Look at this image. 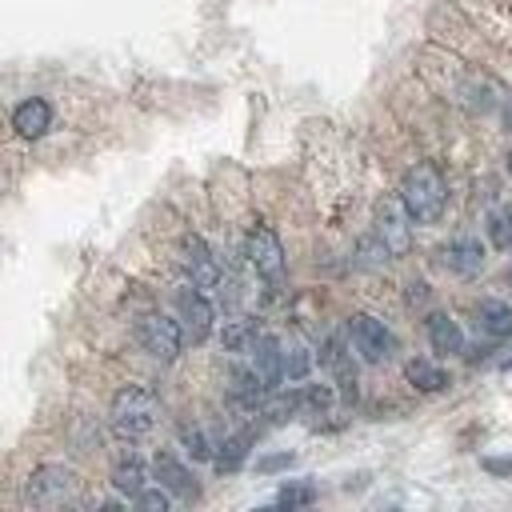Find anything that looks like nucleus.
Wrapping results in <instances>:
<instances>
[{
  "instance_id": "nucleus-23",
  "label": "nucleus",
  "mask_w": 512,
  "mask_h": 512,
  "mask_svg": "<svg viewBox=\"0 0 512 512\" xmlns=\"http://www.w3.org/2000/svg\"><path fill=\"white\" fill-rule=\"evenodd\" d=\"M388 256L392 252H388V244L380 236H360L356 240V268H380Z\"/></svg>"
},
{
  "instance_id": "nucleus-28",
  "label": "nucleus",
  "mask_w": 512,
  "mask_h": 512,
  "mask_svg": "<svg viewBox=\"0 0 512 512\" xmlns=\"http://www.w3.org/2000/svg\"><path fill=\"white\" fill-rule=\"evenodd\" d=\"M332 404V392L324 388V384H308L304 388V408H312V412H324Z\"/></svg>"
},
{
  "instance_id": "nucleus-10",
  "label": "nucleus",
  "mask_w": 512,
  "mask_h": 512,
  "mask_svg": "<svg viewBox=\"0 0 512 512\" xmlns=\"http://www.w3.org/2000/svg\"><path fill=\"white\" fill-rule=\"evenodd\" d=\"M252 368H256V376L264 380V388L272 392V388L284 380V344H280L276 336L260 332L256 344H252Z\"/></svg>"
},
{
  "instance_id": "nucleus-6",
  "label": "nucleus",
  "mask_w": 512,
  "mask_h": 512,
  "mask_svg": "<svg viewBox=\"0 0 512 512\" xmlns=\"http://www.w3.org/2000/svg\"><path fill=\"white\" fill-rule=\"evenodd\" d=\"M248 264L264 276V280H280L284 276V248H280V236L268 228V224H256L248 232V248H244Z\"/></svg>"
},
{
  "instance_id": "nucleus-20",
  "label": "nucleus",
  "mask_w": 512,
  "mask_h": 512,
  "mask_svg": "<svg viewBox=\"0 0 512 512\" xmlns=\"http://www.w3.org/2000/svg\"><path fill=\"white\" fill-rule=\"evenodd\" d=\"M244 456H248V432L228 436V440L220 444V452H216V472H236V468L244 464Z\"/></svg>"
},
{
  "instance_id": "nucleus-7",
  "label": "nucleus",
  "mask_w": 512,
  "mask_h": 512,
  "mask_svg": "<svg viewBox=\"0 0 512 512\" xmlns=\"http://www.w3.org/2000/svg\"><path fill=\"white\" fill-rule=\"evenodd\" d=\"M348 336H352L356 352H360L368 364H376V360H388V356H392V336H388V328H384L376 316H368V312L348 316Z\"/></svg>"
},
{
  "instance_id": "nucleus-32",
  "label": "nucleus",
  "mask_w": 512,
  "mask_h": 512,
  "mask_svg": "<svg viewBox=\"0 0 512 512\" xmlns=\"http://www.w3.org/2000/svg\"><path fill=\"white\" fill-rule=\"evenodd\" d=\"M508 176H512V152H508Z\"/></svg>"
},
{
  "instance_id": "nucleus-2",
  "label": "nucleus",
  "mask_w": 512,
  "mask_h": 512,
  "mask_svg": "<svg viewBox=\"0 0 512 512\" xmlns=\"http://www.w3.org/2000/svg\"><path fill=\"white\" fill-rule=\"evenodd\" d=\"M156 416H160V400L156 392L140 388V384H128L112 396V408H108V420L116 428V436L124 440H140L156 428Z\"/></svg>"
},
{
  "instance_id": "nucleus-17",
  "label": "nucleus",
  "mask_w": 512,
  "mask_h": 512,
  "mask_svg": "<svg viewBox=\"0 0 512 512\" xmlns=\"http://www.w3.org/2000/svg\"><path fill=\"white\" fill-rule=\"evenodd\" d=\"M304 408V392H268L264 396V404H260V412L272 420V424H284V420H292L296 412Z\"/></svg>"
},
{
  "instance_id": "nucleus-13",
  "label": "nucleus",
  "mask_w": 512,
  "mask_h": 512,
  "mask_svg": "<svg viewBox=\"0 0 512 512\" xmlns=\"http://www.w3.org/2000/svg\"><path fill=\"white\" fill-rule=\"evenodd\" d=\"M48 124H52V108H48L40 96L16 104V112H12V128H16L20 136H44Z\"/></svg>"
},
{
  "instance_id": "nucleus-9",
  "label": "nucleus",
  "mask_w": 512,
  "mask_h": 512,
  "mask_svg": "<svg viewBox=\"0 0 512 512\" xmlns=\"http://www.w3.org/2000/svg\"><path fill=\"white\" fill-rule=\"evenodd\" d=\"M176 312H180V324H184V340L188 344H200L212 332V304L196 292V284L176 296Z\"/></svg>"
},
{
  "instance_id": "nucleus-29",
  "label": "nucleus",
  "mask_w": 512,
  "mask_h": 512,
  "mask_svg": "<svg viewBox=\"0 0 512 512\" xmlns=\"http://www.w3.org/2000/svg\"><path fill=\"white\" fill-rule=\"evenodd\" d=\"M284 464H292V456H264L256 468H260V472H272V468H284Z\"/></svg>"
},
{
  "instance_id": "nucleus-24",
  "label": "nucleus",
  "mask_w": 512,
  "mask_h": 512,
  "mask_svg": "<svg viewBox=\"0 0 512 512\" xmlns=\"http://www.w3.org/2000/svg\"><path fill=\"white\" fill-rule=\"evenodd\" d=\"M308 368H312L308 348L304 344H284V376L288 380H300V376H308Z\"/></svg>"
},
{
  "instance_id": "nucleus-14",
  "label": "nucleus",
  "mask_w": 512,
  "mask_h": 512,
  "mask_svg": "<svg viewBox=\"0 0 512 512\" xmlns=\"http://www.w3.org/2000/svg\"><path fill=\"white\" fill-rule=\"evenodd\" d=\"M320 364H324V368L336 376L340 392L352 400V396H356V368H352V360H348V352H344V344H340V340H328V344H324Z\"/></svg>"
},
{
  "instance_id": "nucleus-31",
  "label": "nucleus",
  "mask_w": 512,
  "mask_h": 512,
  "mask_svg": "<svg viewBox=\"0 0 512 512\" xmlns=\"http://www.w3.org/2000/svg\"><path fill=\"white\" fill-rule=\"evenodd\" d=\"M504 124H508V132H512V96H508V104H504Z\"/></svg>"
},
{
  "instance_id": "nucleus-33",
  "label": "nucleus",
  "mask_w": 512,
  "mask_h": 512,
  "mask_svg": "<svg viewBox=\"0 0 512 512\" xmlns=\"http://www.w3.org/2000/svg\"><path fill=\"white\" fill-rule=\"evenodd\" d=\"M508 284H512V272H508Z\"/></svg>"
},
{
  "instance_id": "nucleus-1",
  "label": "nucleus",
  "mask_w": 512,
  "mask_h": 512,
  "mask_svg": "<svg viewBox=\"0 0 512 512\" xmlns=\"http://www.w3.org/2000/svg\"><path fill=\"white\" fill-rule=\"evenodd\" d=\"M444 196H448V188H444V176L436 164H416L400 180V200L408 204L416 224H436L444 212Z\"/></svg>"
},
{
  "instance_id": "nucleus-30",
  "label": "nucleus",
  "mask_w": 512,
  "mask_h": 512,
  "mask_svg": "<svg viewBox=\"0 0 512 512\" xmlns=\"http://www.w3.org/2000/svg\"><path fill=\"white\" fill-rule=\"evenodd\" d=\"M488 472H512V460H484Z\"/></svg>"
},
{
  "instance_id": "nucleus-16",
  "label": "nucleus",
  "mask_w": 512,
  "mask_h": 512,
  "mask_svg": "<svg viewBox=\"0 0 512 512\" xmlns=\"http://www.w3.org/2000/svg\"><path fill=\"white\" fill-rule=\"evenodd\" d=\"M256 320L252 316H232V320H224V328H220V344L228 348V352H252V344H256Z\"/></svg>"
},
{
  "instance_id": "nucleus-15",
  "label": "nucleus",
  "mask_w": 512,
  "mask_h": 512,
  "mask_svg": "<svg viewBox=\"0 0 512 512\" xmlns=\"http://www.w3.org/2000/svg\"><path fill=\"white\" fill-rule=\"evenodd\" d=\"M444 264L452 268V272H460V276H472V272H480L484 268V248H480V240H452L448 248H444Z\"/></svg>"
},
{
  "instance_id": "nucleus-12",
  "label": "nucleus",
  "mask_w": 512,
  "mask_h": 512,
  "mask_svg": "<svg viewBox=\"0 0 512 512\" xmlns=\"http://www.w3.org/2000/svg\"><path fill=\"white\" fill-rule=\"evenodd\" d=\"M424 328H428V340H432V348H436V352L452 356V352H460V348H464V332H460V324H456L448 312H428Z\"/></svg>"
},
{
  "instance_id": "nucleus-18",
  "label": "nucleus",
  "mask_w": 512,
  "mask_h": 512,
  "mask_svg": "<svg viewBox=\"0 0 512 512\" xmlns=\"http://www.w3.org/2000/svg\"><path fill=\"white\" fill-rule=\"evenodd\" d=\"M480 328L488 336H512V308L500 300H484L480 304Z\"/></svg>"
},
{
  "instance_id": "nucleus-25",
  "label": "nucleus",
  "mask_w": 512,
  "mask_h": 512,
  "mask_svg": "<svg viewBox=\"0 0 512 512\" xmlns=\"http://www.w3.org/2000/svg\"><path fill=\"white\" fill-rule=\"evenodd\" d=\"M132 500H136V508H144V512H164V508H168V488H164V484H160V488H140Z\"/></svg>"
},
{
  "instance_id": "nucleus-22",
  "label": "nucleus",
  "mask_w": 512,
  "mask_h": 512,
  "mask_svg": "<svg viewBox=\"0 0 512 512\" xmlns=\"http://www.w3.org/2000/svg\"><path fill=\"white\" fill-rule=\"evenodd\" d=\"M408 380L420 388V392H440L444 388V372L436 368V364H428V360H408Z\"/></svg>"
},
{
  "instance_id": "nucleus-3",
  "label": "nucleus",
  "mask_w": 512,
  "mask_h": 512,
  "mask_svg": "<svg viewBox=\"0 0 512 512\" xmlns=\"http://www.w3.org/2000/svg\"><path fill=\"white\" fill-rule=\"evenodd\" d=\"M76 492H80V476L72 468H64V464H44L24 484V500L32 508H40V512H52V508L68 504Z\"/></svg>"
},
{
  "instance_id": "nucleus-19",
  "label": "nucleus",
  "mask_w": 512,
  "mask_h": 512,
  "mask_svg": "<svg viewBox=\"0 0 512 512\" xmlns=\"http://www.w3.org/2000/svg\"><path fill=\"white\" fill-rule=\"evenodd\" d=\"M112 488H116V492H128V496H136V492L144 488V464H140L136 456L120 460V464L112 468Z\"/></svg>"
},
{
  "instance_id": "nucleus-8",
  "label": "nucleus",
  "mask_w": 512,
  "mask_h": 512,
  "mask_svg": "<svg viewBox=\"0 0 512 512\" xmlns=\"http://www.w3.org/2000/svg\"><path fill=\"white\" fill-rule=\"evenodd\" d=\"M180 268L192 276L196 288H216L220 284V264H216L212 248L200 236H184L180 240Z\"/></svg>"
},
{
  "instance_id": "nucleus-11",
  "label": "nucleus",
  "mask_w": 512,
  "mask_h": 512,
  "mask_svg": "<svg viewBox=\"0 0 512 512\" xmlns=\"http://www.w3.org/2000/svg\"><path fill=\"white\" fill-rule=\"evenodd\" d=\"M152 472H156V480H160L172 496H180V500H196V492H200V488H196V476H192L176 456H168V452L156 456V460H152Z\"/></svg>"
},
{
  "instance_id": "nucleus-21",
  "label": "nucleus",
  "mask_w": 512,
  "mask_h": 512,
  "mask_svg": "<svg viewBox=\"0 0 512 512\" xmlns=\"http://www.w3.org/2000/svg\"><path fill=\"white\" fill-rule=\"evenodd\" d=\"M488 240L496 248H512V204H496L488 212Z\"/></svg>"
},
{
  "instance_id": "nucleus-27",
  "label": "nucleus",
  "mask_w": 512,
  "mask_h": 512,
  "mask_svg": "<svg viewBox=\"0 0 512 512\" xmlns=\"http://www.w3.org/2000/svg\"><path fill=\"white\" fill-rule=\"evenodd\" d=\"M180 440L188 444V452H192L196 460H208V456H212V448H208V440H204L200 428H180Z\"/></svg>"
},
{
  "instance_id": "nucleus-4",
  "label": "nucleus",
  "mask_w": 512,
  "mask_h": 512,
  "mask_svg": "<svg viewBox=\"0 0 512 512\" xmlns=\"http://www.w3.org/2000/svg\"><path fill=\"white\" fill-rule=\"evenodd\" d=\"M136 340H140V348H144L148 356H156V360H176V352H180V344H184V324H176V320L164 316V312H148V316L136 320Z\"/></svg>"
},
{
  "instance_id": "nucleus-26",
  "label": "nucleus",
  "mask_w": 512,
  "mask_h": 512,
  "mask_svg": "<svg viewBox=\"0 0 512 512\" xmlns=\"http://www.w3.org/2000/svg\"><path fill=\"white\" fill-rule=\"evenodd\" d=\"M312 500H316V492H312L308 484L280 488V496H276V504H280V508H300V504H312Z\"/></svg>"
},
{
  "instance_id": "nucleus-5",
  "label": "nucleus",
  "mask_w": 512,
  "mask_h": 512,
  "mask_svg": "<svg viewBox=\"0 0 512 512\" xmlns=\"http://www.w3.org/2000/svg\"><path fill=\"white\" fill-rule=\"evenodd\" d=\"M408 220H412V212L404 200H384L376 208V236L388 244L392 256H404L412 248V224Z\"/></svg>"
}]
</instances>
